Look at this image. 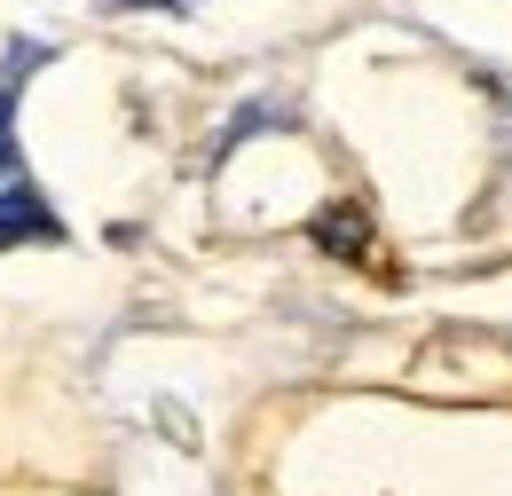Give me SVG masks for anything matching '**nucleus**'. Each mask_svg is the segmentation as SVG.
I'll return each instance as SVG.
<instances>
[{
  "label": "nucleus",
  "mask_w": 512,
  "mask_h": 496,
  "mask_svg": "<svg viewBox=\"0 0 512 496\" xmlns=\"http://www.w3.org/2000/svg\"><path fill=\"white\" fill-rule=\"evenodd\" d=\"M24 71H32V48H16V56L0 63V174L16 166V134H8V119H16V87H24Z\"/></svg>",
  "instance_id": "obj_2"
},
{
  "label": "nucleus",
  "mask_w": 512,
  "mask_h": 496,
  "mask_svg": "<svg viewBox=\"0 0 512 496\" xmlns=\"http://www.w3.org/2000/svg\"><path fill=\"white\" fill-rule=\"evenodd\" d=\"M24 237H64L56 229V213H48V197H32V189H0V245H24Z\"/></svg>",
  "instance_id": "obj_1"
}]
</instances>
